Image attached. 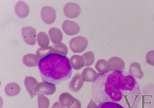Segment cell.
Here are the masks:
<instances>
[{
  "mask_svg": "<svg viewBox=\"0 0 154 108\" xmlns=\"http://www.w3.org/2000/svg\"><path fill=\"white\" fill-rule=\"evenodd\" d=\"M41 16L45 23L48 24H52L56 18V11L51 7L45 6L42 9Z\"/></svg>",
  "mask_w": 154,
  "mask_h": 108,
  "instance_id": "obj_5",
  "label": "cell"
},
{
  "mask_svg": "<svg viewBox=\"0 0 154 108\" xmlns=\"http://www.w3.org/2000/svg\"><path fill=\"white\" fill-rule=\"evenodd\" d=\"M49 34L52 43L56 44L61 42L63 35L61 31L56 27L51 28L49 31Z\"/></svg>",
  "mask_w": 154,
  "mask_h": 108,
  "instance_id": "obj_17",
  "label": "cell"
},
{
  "mask_svg": "<svg viewBox=\"0 0 154 108\" xmlns=\"http://www.w3.org/2000/svg\"><path fill=\"white\" fill-rule=\"evenodd\" d=\"M55 85L44 82L38 83L35 90V95L45 94L47 95L53 94L56 90Z\"/></svg>",
  "mask_w": 154,
  "mask_h": 108,
  "instance_id": "obj_7",
  "label": "cell"
},
{
  "mask_svg": "<svg viewBox=\"0 0 154 108\" xmlns=\"http://www.w3.org/2000/svg\"><path fill=\"white\" fill-rule=\"evenodd\" d=\"M136 84L134 77L123 71L110 70L99 73L92 83L93 98L99 103L111 101L119 104L125 94L132 91Z\"/></svg>",
  "mask_w": 154,
  "mask_h": 108,
  "instance_id": "obj_1",
  "label": "cell"
},
{
  "mask_svg": "<svg viewBox=\"0 0 154 108\" xmlns=\"http://www.w3.org/2000/svg\"><path fill=\"white\" fill-rule=\"evenodd\" d=\"M22 34L24 41L27 44L33 45L36 41V31L32 26L24 27L22 29Z\"/></svg>",
  "mask_w": 154,
  "mask_h": 108,
  "instance_id": "obj_4",
  "label": "cell"
},
{
  "mask_svg": "<svg viewBox=\"0 0 154 108\" xmlns=\"http://www.w3.org/2000/svg\"><path fill=\"white\" fill-rule=\"evenodd\" d=\"M95 68L100 74H102L110 70L108 62L104 59L99 60L95 64Z\"/></svg>",
  "mask_w": 154,
  "mask_h": 108,
  "instance_id": "obj_22",
  "label": "cell"
},
{
  "mask_svg": "<svg viewBox=\"0 0 154 108\" xmlns=\"http://www.w3.org/2000/svg\"><path fill=\"white\" fill-rule=\"evenodd\" d=\"M38 83L37 80L32 76H27L24 80V84L26 90L32 98L35 96V90Z\"/></svg>",
  "mask_w": 154,
  "mask_h": 108,
  "instance_id": "obj_15",
  "label": "cell"
},
{
  "mask_svg": "<svg viewBox=\"0 0 154 108\" xmlns=\"http://www.w3.org/2000/svg\"><path fill=\"white\" fill-rule=\"evenodd\" d=\"M69 61L71 67L75 70H80L85 66V60L82 56L73 55L70 59Z\"/></svg>",
  "mask_w": 154,
  "mask_h": 108,
  "instance_id": "obj_14",
  "label": "cell"
},
{
  "mask_svg": "<svg viewBox=\"0 0 154 108\" xmlns=\"http://www.w3.org/2000/svg\"><path fill=\"white\" fill-rule=\"evenodd\" d=\"M110 70L123 71L125 68V63L121 58L117 57L111 58L108 61Z\"/></svg>",
  "mask_w": 154,
  "mask_h": 108,
  "instance_id": "obj_10",
  "label": "cell"
},
{
  "mask_svg": "<svg viewBox=\"0 0 154 108\" xmlns=\"http://www.w3.org/2000/svg\"><path fill=\"white\" fill-rule=\"evenodd\" d=\"M62 28L64 32L69 35H73L77 34L80 31L79 25L74 21L66 20L63 23Z\"/></svg>",
  "mask_w": 154,
  "mask_h": 108,
  "instance_id": "obj_8",
  "label": "cell"
},
{
  "mask_svg": "<svg viewBox=\"0 0 154 108\" xmlns=\"http://www.w3.org/2000/svg\"><path fill=\"white\" fill-rule=\"evenodd\" d=\"M81 75L84 81L92 82L96 79L98 74L93 69L88 67L84 69Z\"/></svg>",
  "mask_w": 154,
  "mask_h": 108,
  "instance_id": "obj_13",
  "label": "cell"
},
{
  "mask_svg": "<svg viewBox=\"0 0 154 108\" xmlns=\"http://www.w3.org/2000/svg\"><path fill=\"white\" fill-rule=\"evenodd\" d=\"M53 47L52 53L56 54L63 56H66L68 52L66 46L62 42L55 44L52 46Z\"/></svg>",
  "mask_w": 154,
  "mask_h": 108,
  "instance_id": "obj_20",
  "label": "cell"
},
{
  "mask_svg": "<svg viewBox=\"0 0 154 108\" xmlns=\"http://www.w3.org/2000/svg\"><path fill=\"white\" fill-rule=\"evenodd\" d=\"M146 61L149 64L154 66V50L149 51L146 56Z\"/></svg>",
  "mask_w": 154,
  "mask_h": 108,
  "instance_id": "obj_27",
  "label": "cell"
},
{
  "mask_svg": "<svg viewBox=\"0 0 154 108\" xmlns=\"http://www.w3.org/2000/svg\"><path fill=\"white\" fill-rule=\"evenodd\" d=\"M129 73L130 75L139 79L142 78L144 76L140 64L136 62H133L131 64Z\"/></svg>",
  "mask_w": 154,
  "mask_h": 108,
  "instance_id": "obj_18",
  "label": "cell"
},
{
  "mask_svg": "<svg viewBox=\"0 0 154 108\" xmlns=\"http://www.w3.org/2000/svg\"><path fill=\"white\" fill-rule=\"evenodd\" d=\"M84 82L81 75L79 73L76 74L69 83V88L72 92H78L83 86Z\"/></svg>",
  "mask_w": 154,
  "mask_h": 108,
  "instance_id": "obj_9",
  "label": "cell"
},
{
  "mask_svg": "<svg viewBox=\"0 0 154 108\" xmlns=\"http://www.w3.org/2000/svg\"><path fill=\"white\" fill-rule=\"evenodd\" d=\"M69 44L70 48L73 52L79 53L85 50L88 42L85 38L78 36L72 38L69 41Z\"/></svg>",
  "mask_w": 154,
  "mask_h": 108,
  "instance_id": "obj_3",
  "label": "cell"
},
{
  "mask_svg": "<svg viewBox=\"0 0 154 108\" xmlns=\"http://www.w3.org/2000/svg\"><path fill=\"white\" fill-rule=\"evenodd\" d=\"M59 100L61 106L62 107H70L74 105L75 102V98L69 93L65 92L61 94L60 96Z\"/></svg>",
  "mask_w": 154,
  "mask_h": 108,
  "instance_id": "obj_12",
  "label": "cell"
},
{
  "mask_svg": "<svg viewBox=\"0 0 154 108\" xmlns=\"http://www.w3.org/2000/svg\"><path fill=\"white\" fill-rule=\"evenodd\" d=\"M37 95L38 108H48L50 104L48 99L43 94Z\"/></svg>",
  "mask_w": 154,
  "mask_h": 108,
  "instance_id": "obj_24",
  "label": "cell"
},
{
  "mask_svg": "<svg viewBox=\"0 0 154 108\" xmlns=\"http://www.w3.org/2000/svg\"><path fill=\"white\" fill-rule=\"evenodd\" d=\"M81 105L80 101L75 98V102L73 105L68 108H81Z\"/></svg>",
  "mask_w": 154,
  "mask_h": 108,
  "instance_id": "obj_28",
  "label": "cell"
},
{
  "mask_svg": "<svg viewBox=\"0 0 154 108\" xmlns=\"http://www.w3.org/2000/svg\"><path fill=\"white\" fill-rule=\"evenodd\" d=\"M97 108H125L121 104L115 102L107 101L99 103Z\"/></svg>",
  "mask_w": 154,
  "mask_h": 108,
  "instance_id": "obj_25",
  "label": "cell"
},
{
  "mask_svg": "<svg viewBox=\"0 0 154 108\" xmlns=\"http://www.w3.org/2000/svg\"><path fill=\"white\" fill-rule=\"evenodd\" d=\"M97 104L91 99L87 108H97Z\"/></svg>",
  "mask_w": 154,
  "mask_h": 108,
  "instance_id": "obj_29",
  "label": "cell"
},
{
  "mask_svg": "<svg viewBox=\"0 0 154 108\" xmlns=\"http://www.w3.org/2000/svg\"><path fill=\"white\" fill-rule=\"evenodd\" d=\"M15 10L16 14L18 17L24 18L28 15L30 10L29 6L26 3L20 1L16 4Z\"/></svg>",
  "mask_w": 154,
  "mask_h": 108,
  "instance_id": "obj_11",
  "label": "cell"
},
{
  "mask_svg": "<svg viewBox=\"0 0 154 108\" xmlns=\"http://www.w3.org/2000/svg\"><path fill=\"white\" fill-rule=\"evenodd\" d=\"M6 94L9 96H15L18 94L20 91V86L15 82H11L8 84L5 88Z\"/></svg>",
  "mask_w": 154,
  "mask_h": 108,
  "instance_id": "obj_19",
  "label": "cell"
},
{
  "mask_svg": "<svg viewBox=\"0 0 154 108\" xmlns=\"http://www.w3.org/2000/svg\"><path fill=\"white\" fill-rule=\"evenodd\" d=\"M52 108H66L65 107H62L58 102L55 103L52 106Z\"/></svg>",
  "mask_w": 154,
  "mask_h": 108,
  "instance_id": "obj_30",
  "label": "cell"
},
{
  "mask_svg": "<svg viewBox=\"0 0 154 108\" xmlns=\"http://www.w3.org/2000/svg\"><path fill=\"white\" fill-rule=\"evenodd\" d=\"M53 47L52 46L44 48H40L37 51V55L40 58H43L49 55L52 53Z\"/></svg>",
  "mask_w": 154,
  "mask_h": 108,
  "instance_id": "obj_23",
  "label": "cell"
},
{
  "mask_svg": "<svg viewBox=\"0 0 154 108\" xmlns=\"http://www.w3.org/2000/svg\"><path fill=\"white\" fill-rule=\"evenodd\" d=\"M82 56L85 60V66H90L91 65L94 61V56L91 51H89L83 54Z\"/></svg>",
  "mask_w": 154,
  "mask_h": 108,
  "instance_id": "obj_26",
  "label": "cell"
},
{
  "mask_svg": "<svg viewBox=\"0 0 154 108\" xmlns=\"http://www.w3.org/2000/svg\"><path fill=\"white\" fill-rule=\"evenodd\" d=\"M69 58L51 53L41 59L38 65L43 81L56 85L70 78L72 70Z\"/></svg>",
  "mask_w": 154,
  "mask_h": 108,
  "instance_id": "obj_2",
  "label": "cell"
},
{
  "mask_svg": "<svg viewBox=\"0 0 154 108\" xmlns=\"http://www.w3.org/2000/svg\"><path fill=\"white\" fill-rule=\"evenodd\" d=\"M37 40L38 45L41 48L48 46L50 43L49 37L48 34L44 32H41L38 34Z\"/></svg>",
  "mask_w": 154,
  "mask_h": 108,
  "instance_id": "obj_21",
  "label": "cell"
},
{
  "mask_svg": "<svg viewBox=\"0 0 154 108\" xmlns=\"http://www.w3.org/2000/svg\"><path fill=\"white\" fill-rule=\"evenodd\" d=\"M63 12L66 16L69 18L78 17L81 12V8L77 4L69 2L66 4L63 8Z\"/></svg>",
  "mask_w": 154,
  "mask_h": 108,
  "instance_id": "obj_6",
  "label": "cell"
},
{
  "mask_svg": "<svg viewBox=\"0 0 154 108\" xmlns=\"http://www.w3.org/2000/svg\"><path fill=\"white\" fill-rule=\"evenodd\" d=\"M40 60L37 55L32 53L26 55L24 56L23 59V63L29 67L38 65Z\"/></svg>",
  "mask_w": 154,
  "mask_h": 108,
  "instance_id": "obj_16",
  "label": "cell"
}]
</instances>
